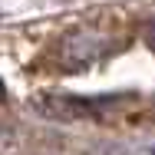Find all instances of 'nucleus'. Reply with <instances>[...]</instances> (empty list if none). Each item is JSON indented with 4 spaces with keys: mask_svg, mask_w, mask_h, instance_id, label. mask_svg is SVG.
Instances as JSON below:
<instances>
[{
    "mask_svg": "<svg viewBox=\"0 0 155 155\" xmlns=\"http://www.w3.org/2000/svg\"><path fill=\"white\" fill-rule=\"evenodd\" d=\"M145 43H149V50L155 53V17H152V23L145 27Z\"/></svg>",
    "mask_w": 155,
    "mask_h": 155,
    "instance_id": "f257e3e1",
    "label": "nucleus"
},
{
    "mask_svg": "<svg viewBox=\"0 0 155 155\" xmlns=\"http://www.w3.org/2000/svg\"><path fill=\"white\" fill-rule=\"evenodd\" d=\"M3 96H7V89H3V83H0V99H3Z\"/></svg>",
    "mask_w": 155,
    "mask_h": 155,
    "instance_id": "f03ea898",
    "label": "nucleus"
}]
</instances>
